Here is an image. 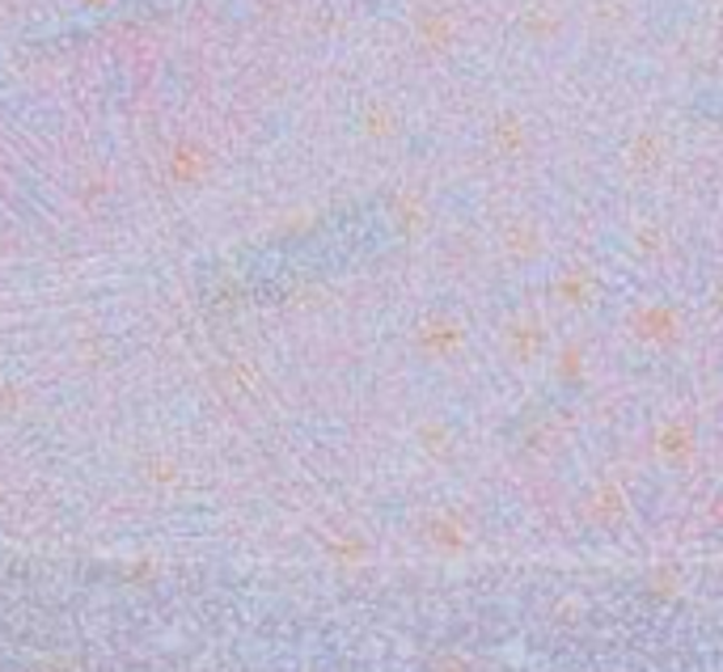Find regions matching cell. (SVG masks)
<instances>
[{
	"label": "cell",
	"instance_id": "3957f363",
	"mask_svg": "<svg viewBox=\"0 0 723 672\" xmlns=\"http://www.w3.org/2000/svg\"><path fill=\"white\" fill-rule=\"evenodd\" d=\"M588 26L596 34H626L635 26V4L631 0H588Z\"/></svg>",
	"mask_w": 723,
	"mask_h": 672
},
{
	"label": "cell",
	"instance_id": "6da1fadb",
	"mask_svg": "<svg viewBox=\"0 0 723 672\" xmlns=\"http://www.w3.org/2000/svg\"><path fill=\"white\" fill-rule=\"evenodd\" d=\"M415 42H419V51H427V56L453 51L457 47V18L448 13L445 4H424L415 13Z\"/></svg>",
	"mask_w": 723,
	"mask_h": 672
},
{
	"label": "cell",
	"instance_id": "277c9868",
	"mask_svg": "<svg viewBox=\"0 0 723 672\" xmlns=\"http://www.w3.org/2000/svg\"><path fill=\"white\" fill-rule=\"evenodd\" d=\"M491 145L499 148V152H508V157L525 152V148H529V123H525L516 110H499V115L491 119Z\"/></svg>",
	"mask_w": 723,
	"mask_h": 672
},
{
	"label": "cell",
	"instance_id": "ba28073f",
	"mask_svg": "<svg viewBox=\"0 0 723 672\" xmlns=\"http://www.w3.org/2000/svg\"><path fill=\"white\" fill-rule=\"evenodd\" d=\"M81 4H110V0H81Z\"/></svg>",
	"mask_w": 723,
	"mask_h": 672
},
{
	"label": "cell",
	"instance_id": "7a4b0ae2",
	"mask_svg": "<svg viewBox=\"0 0 723 672\" xmlns=\"http://www.w3.org/2000/svg\"><path fill=\"white\" fill-rule=\"evenodd\" d=\"M516 30L529 42H558L567 34V18L554 9L551 0H529L521 13H516Z\"/></svg>",
	"mask_w": 723,
	"mask_h": 672
},
{
	"label": "cell",
	"instance_id": "5b68a950",
	"mask_svg": "<svg viewBox=\"0 0 723 672\" xmlns=\"http://www.w3.org/2000/svg\"><path fill=\"white\" fill-rule=\"evenodd\" d=\"M360 127L373 136V140H385V136L398 131V110H394L389 102H368L360 115Z\"/></svg>",
	"mask_w": 723,
	"mask_h": 672
},
{
	"label": "cell",
	"instance_id": "8992f818",
	"mask_svg": "<svg viewBox=\"0 0 723 672\" xmlns=\"http://www.w3.org/2000/svg\"><path fill=\"white\" fill-rule=\"evenodd\" d=\"M660 152H664V140H660L656 131H638L635 140H631V157H635V161H643V166L660 161Z\"/></svg>",
	"mask_w": 723,
	"mask_h": 672
},
{
	"label": "cell",
	"instance_id": "52a82bcc",
	"mask_svg": "<svg viewBox=\"0 0 723 672\" xmlns=\"http://www.w3.org/2000/svg\"><path fill=\"white\" fill-rule=\"evenodd\" d=\"M174 169H178V174H182V178H191L195 169H204V152H199V148H178V157H174Z\"/></svg>",
	"mask_w": 723,
	"mask_h": 672
}]
</instances>
